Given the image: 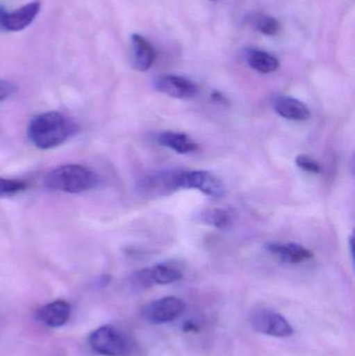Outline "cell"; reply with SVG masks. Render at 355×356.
Listing matches in <instances>:
<instances>
[{
  "label": "cell",
  "mask_w": 355,
  "mask_h": 356,
  "mask_svg": "<svg viewBox=\"0 0 355 356\" xmlns=\"http://www.w3.org/2000/svg\"><path fill=\"white\" fill-rule=\"evenodd\" d=\"M70 131V124L62 114L47 112L38 115L31 120L27 135L35 147L47 150L65 143Z\"/></svg>",
  "instance_id": "1"
},
{
  "label": "cell",
  "mask_w": 355,
  "mask_h": 356,
  "mask_svg": "<svg viewBox=\"0 0 355 356\" xmlns=\"http://www.w3.org/2000/svg\"><path fill=\"white\" fill-rule=\"evenodd\" d=\"M97 184L95 173L81 165H64L50 171L45 178L48 188L69 194L85 192Z\"/></svg>",
  "instance_id": "2"
},
{
  "label": "cell",
  "mask_w": 355,
  "mask_h": 356,
  "mask_svg": "<svg viewBox=\"0 0 355 356\" xmlns=\"http://www.w3.org/2000/svg\"><path fill=\"white\" fill-rule=\"evenodd\" d=\"M90 346L98 355L104 356H127L131 353L126 337L114 326L98 328L90 336Z\"/></svg>",
  "instance_id": "3"
},
{
  "label": "cell",
  "mask_w": 355,
  "mask_h": 356,
  "mask_svg": "<svg viewBox=\"0 0 355 356\" xmlns=\"http://www.w3.org/2000/svg\"><path fill=\"white\" fill-rule=\"evenodd\" d=\"M181 171L183 170H162L145 175L138 181V192L143 196L154 198L181 190L179 180Z\"/></svg>",
  "instance_id": "4"
},
{
  "label": "cell",
  "mask_w": 355,
  "mask_h": 356,
  "mask_svg": "<svg viewBox=\"0 0 355 356\" xmlns=\"http://www.w3.org/2000/svg\"><path fill=\"white\" fill-rule=\"evenodd\" d=\"M179 188L198 190L206 196L220 198L226 193L224 184L208 171H181Z\"/></svg>",
  "instance_id": "5"
},
{
  "label": "cell",
  "mask_w": 355,
  "mask_h": 356,
  "mask_svg": "<svg viewBox=\"0 0 355 356\" xmlns=\"http://www.w3.org/2000/svg\"><path fill=\"white\" fill-rule=\"evenodd\" d=\"M185 311V303L177 297L158 299L144 309V317L154 324L168 323L181 317Z\"/></svg>",
  "instance_id": "6"
},
{
  "label": "cell",
  "mask_w": 355,
  "mask_h": 356,
  "mask_svg": "<svg viewBox=\"0 0 355 356\" xmlns=\"http://www.w3.org/2000/svg\"><path fill=\"white\" fill-rule=\"evenodd\" d=\"M251 323L256 332L275 338H288L294 334L293 327L283 315L269 309L256 312Z\"/></svg>",
  "instance_id": "7"
},
{
  "label": "cell",
  "mask_w": 355,
  "mask_h": 356,
  "mask_svg": "<svg viewBox=\"0 0 355 356\" xmlns=\"http://www.w3.org/2000/svg\"><path fill=\"white\" fill-rule=\"evenodd\" d=\"M154 88L160 93L177 99H190L197 95L198 88L191 79L179 75H164L154 81Z\"/></svg>",
  "instance_id": "8"
},
{
  "label": "cell",
  "mask_w": 355,
  "mask_h": 356,
  "mask_svg": "<svg viewBox=\"0 0 355 356\" xmlns=\"http://www.w3.org/2000/svg\"><path fill=\"white\" fill-rule=\"evenodd\" d=\"M41 10V1L29 2L13 12H6L2 18L0 29L4 31H21L28 27Z\"/></svg>",
  "instance_id": "9"
},
{
  "label": "cell",
  "mask_w": 355,
  "mask_h": 356,
  "mask_svg": "<svg viewBox=\"0 0 355 356\" xmlns=\"http://www.w3.org/2000/svg\"><path fill=\"white\" fill-rule=\"evenodd\" d=\"M265 249L271 254L279 257L281 261L288 264L304 263L314 257L312 251L306 249L302 245L292 242H271L265 245Z\"/></svg>",
  "instance_id": "10"
},
{
  "label": "cell",
  "mask_w": 355,
  "mask_h": 356,
  "mask_svg": "<svg viewBox=\"0 0 355 356\" xmlns=\"http://www.w3.org/2000/svg\"><path fill=\"white\" fill-rule=\"evenodd\" d=\"M272 106L279 116L287 120L306 121L311 118L310 108L304 102L291 96H274Z\"/></svg>",
  "instance_id": "11"
},
{
  "label": "cell",
  "mask_w": 355,
  "mask_h": 356,
  "mask_svg": "<svg viewBox=\"0 0 355 356\" xmlns=\"http://www.w3.org/2000/svg\"><path fill=\"white\" fill-rule=\"evenodd\" d=\"M133 66L140 72H146L156 60V51L151 44L139 33L131 35Z\"/></svg>",
  "instance_id": "12"
},
{
  "label": "cell",
  "mask_w": 355,
  "mask_h": 356,
  "mask_svg": "<svg viewBox=\"0 0 355 356\" xmlns=\"http://www.w3.org/2000/svg\"><path fill=\"white\" fill-rule=\"evenodd\" d=\"M70 315V305L64 300H56L42 307L38 313V319L49 327L56 328L66 324Z\"/></svg>",
  "instance_id": "13"
},
{
  "label": "cell",
  "mask_w": 355,
  "mask_h": 356,
  "mask_svg": "<svg viewBox=\"0 0 355 356\" xmlns=\"http://www.w3.org/2000/svg\"><path fill=\"white\" fill-rule=\"evenodd\" d=\"M156 140L163 147L174 150L177 154H191L197 149V144L189 136L183 133L164 131L156 135Z\"/></svg>",
  "instance_id": "14"
},
{
  "label": "cell",
  "mask_w": 355,
  "mask_h": 356,
  "mask_svg": "<svg viewBox=\"0 0 355 356\" xmlns=\"http://www.w3.org/2000/svg\"><path fill=\"white\" fill-rule=\"evenodd\" d=\"M245 56L248 65L256 72L268 74V73L274 72L279 69V60H277L276 56L269 54V52L249 48V49L246 50Z\"/></svg>",
  "instance_id": "15"
},
{
  "label": "cell",
  "mask_w": 355,
  "mask_h": 356,
  "mask_svg": "<svg viewBox=\"0 0 355 356\" xmlns=\"http://www.w3.org/2000/svg\"><path fill=\"white\" fill-rule=\"evenodd\" d=\"M154 284H170L183 278V270L173 263H162L148 268Z\"/></svg>",
  "instance_id": "16"
},
{
  "label": "cell",
  "mask_w": 355,
  "mask_h": 356,
  "mask_svg": "<svg viewBox=\"0 0 355 356\" xmlns=\"http://www.w3.org/2000/svg\"><path fill=\"white\" fill-rule=\"evenodd\" d=\"M200 219L206 225L212 226L217 229H226L231 227L233 222V215L229 209L215 207L202 211Z\"/></svg>",
  "instance_id": "17"
},
{
  "label": "cell",
  "mask_w": 355,
  "mask_h": 356,
  "mask_svg": "<svg viewBox=\"0 0 355 356\" xmlns=\"http://www.w3.org/2000/svg\"><path fill=\"white\" fill-rule=\"evenodd\" d=\"M27 188L26 182L23 180L0 178V198H8L24 192Z\"/></svg>",
  "instance_id": "18"
},
{
  "label": "cell",
  "mask_w": 355,
  "mask_h": 356,
  "mask_svg": "<svg viewBox=\"0 0 355 356\" xmlns=\"http://www.w3.org/2000/svg\"><path fill=\"white\" fill-rule=\"evenodd\" d=\"M256 29L263 35H275L279 33V29H281V23L274 17L265 15V16H261L256 20Z\"/></svg>",
  "instance_id": "19"
},
{
  "label": "cell",
  "mask_w": 355,
  "mask_h": 356,
  "mask_svg": "<svg viewBox=\"0 0 355 356\" xmlns=\"http://www.w3.org/2000/svg\"><path fill=\"white\" fill-rule=\"evenodd\" d=\"M296 165L299 167L302 170L306 171V172L313 173V175H320L321 169L320 165L318 162L313 160L312 158L308 156H299L296 158Z\"/></svg>",
  "instance_id": "20"
},
{
  "label": "cell",
  "mask_w": 355,
  "mask_h": 356,
  "mask_svg": "<svg viewBox=\"0 0 355 356\" xmlns=\"http://www.w3.org/2000/svg\"><path fill=\"white\" fill-rule=\"evenodd\" d=\"M16 91V86L8 81H0V102L8 99Z\"/></svg>",
  "instance_id": "21"
},
{
  "label": "cell",
  "mask_w": 355,
  "mask_h": 356,
  "mask_svg": "<svg viewBox=\"0 0 355 356\" xmlns=\"http://www.w3.org/2000/svg\"><path fill=\"white\" fill-rule=\"evenodd\" d=\"M183 330H185V332H197L198 327L193 322H187L185 326H183Z\"/></svg>",
  "instance_id": "22"
},
{
  "label": "cell",
  "mask_w": 355,
  "mask_h": 356,
  "mask_svg": "<svg viewBox=\"0 0 355 356\" xmlns=\"http://www.w3.org/2000/svg\"><path fill=\"white\" fill-rule=\"evenodd\" d=\"M212 98L215 100V102H221V104L227 102L226 98H225L222 94L219 93V92H215V93H213Z\"/></svg>",
  "instance_id": "23"
},
{
  "label": "cell",
  "mask_w": 355,
  "mask_h": 356,
  "mask_svg": "<svg viewBox=\"0 0 355 356\" xmlns=\"http://www.w3.org/2000/svg\"><path fill=\"white\" fill-rule=\"evenodd\" d=\"M210 1H216V0H210Z\"/></svg>",
  "instance_id": "24"
}]
</instances>
